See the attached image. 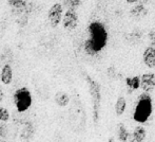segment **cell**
Segmentation results:
<instances>
[{
    "instance_id": "cell-20",
    "label": "cell",
    "mask_w": 155,
    "mask_h": 142,
    "mask_svg": "<svg viewBox=\"0 0 155 142\" xmlns=\"http://www.w3.org/2000/svg\"><path fill=\"white\" fill-rule=\"evenodd\" d=\"M148 38H149V41L151 43V46L155 45V29H151L148 33Z\"/></svg>"
},
{
    "instance_id": "cell-11",
    "label": "cell",
    "mask_w": 155,
    "mask_h": 142,
    "mask_svg": "<svg viewBox=\"0 0 155 142\" xmlns=\"http://www.w3.org/2000/svg\"><path fill=\"white\" fill-rule=\"evenodd\" d=\"M8 3L14 12H19L23 14V11L27 9V0H8Z\"/></svg>"
},
{
    "instance_id": "cell-4",
    "label": "cell",
    "mask_w": 155,
    "mask_h": 142,
    "mask_svg": "<svg viewBox=\"0 0 155 142\" xmlns=\"http://www.w3.org/2000/svg\"><path fill=\"white\" fill-rule=\"evenodd\" d=\"M14 103L18 113L28 110L32 105V95L27 87L17 89L14 93Z\"/></svg>"
},
{
    "instance_id": "cell-7",
    "label": "cell",
    "mask_w": 155,
    "mask_h": 142,
    "mask_svg": "<svg viewBox=\"0 0 155 142\" xmlns=\"http://www.w3.org/2000/svg\"><path fill=\"white\" fill-rule=\"evenodd\" d=\"M140 88L146 92H150L155 88V74L147 72L140 76Z\"/></svg>"
},
{
    "instance_id": "cell-25",
    "label": "cell",
    "mask_w": 155,
    "mask_h": 142,
    "mask_svg": "<svg viewBox=\"0 0 155 142\" xmlns=\"http://www.w3.org/2000/svg\"><path fill=\"white\" fill-rule=\"evenodd\" d=\"M1 142H4V141H1Z\"/></svg>"
},
{
    "instance_id": "cell-13",
    "label": "cell",
    "mask_w": 155,
    "mask_h": 142,
    "mask_svg": "<svg viewBox=\"0 0 155 142\" xmlns=\"http://www.w3.org/2000/svg\"><path fill=\"white\" fill-rule=\"evenodd\" d=\"M147 133L143 126H136L132 133V141L133 142H143L145 140Z\"/></svg>"
},
{
    "instance_id": "cell-6",
    "label": "cell",
    "mask_w": 155,
    "mask_h": 142,
    "mask_svg": "<svg viewBox=\"0 0 155 142\" xmlns=\"http://www.w3.org/2000/svg\"><path fill=\"white\" fill-rule=\"evenodd\" d=\"M62 26L68 31H73L78 26V14L76 10L68 9L62 18Z\"/></svg>"
},
{
    "instance_id": "cell-21",
    "label": "cell",
    "mask_w": 155,
    "mask_h": 142,
    "mask_svg": "<svg viewBox=\"0 0 155 142\" xmlns=\"http://www.w3.org/2000/svg\"><path fill=\"white\" fill-rule=\"evenodd\" d=\"M126 2L128 4H135L138 2V0H126Z\"/></svg>"
},
{
    "instance_id": "cell-16",
    "label": "cell",
    "mask_w": 155,
    "mask_h": 142,
    "mask_svg": "<svg viewBox=\"0 0 155 142\" xmlns=\"http://www.w3.org/2000/svg\"><path fill=\"white\" fill-rule=\"evenodd\" d=\"M33 134H34V127H33V124L32 123H27L22 130V135H21L22 138H25V140H29V139L33 136Z\"/></svg>"
},
{
    "instance_id": "cell-23",
    "label": "cell",
    "mask_w": 155,
    "mask_h": 142,
    "mask_svg": "<svg viewBox=\"0 0 155 142\" xmlns=\"http://www.w3.org/2000/svg\"><path fill=\"white\" fill-rule=\"evenodd\" d=\"M2 99H3V90H2V87L0 86V102L2 101Z\"/></svg>"
},
{
    "instance_id": "cell-24",
    "label": "cell",
    "mask_w": 155,
    "mask_h": 142,
    "mask_svg": "<svg viewBox=\"0 0 155 142\" xmlns=\"http://www.w3.org/2000/svg\"><path fill=\"white\" fill-rule=\"evenodd\" d=\"M108 142H115V140H114V138H113V137H111V138L109 139Z\"/></svg>"
},
{
    "instance_id": "cell-5",
    "label": "cell",
    "mask_w": 155,
    "mask_h": 142,
    "mask_svg": "<svg viewBox=\"0 0 155 142\" xmlns=\"http://www.w3.org/2000/svg\"><path fill=\"white\" fill-rule=\"evenodd\" d=\"M48 18H49L50 25L53 28H56L63 18V6L60 3H55L50 8L48 13Z\"/></svg>"
},
{
    "instance_id": "cell-14",
    "label": "cell",
    "mask_w": 155,
    "mask_h": 142,
    "mask_svg": "<svg viewBox=\"0 0 155 142\" xmlns=\"http://www.w3.org/2000/svg\"><path fill=\"white\" fill-rule=\"evenodd\" d=\"M55 102L59 107H65L70 103V97L64 91H58L55 95Z\"/></svg>"
},
{
    "instance_id": "cell-2",
    "label": "cell",
    "mask_w": 155,
    "mask_h": 142,
    "mask_svg": "<svg viewBox=\"0 0 155 142\" xmlns=\"http://www.w3.org/2000/svg\"><path fill=\"white\" fill-rule=\"evenodd\" d=\"M152 111H153L152 99L149 93L143 91L138 97V101H137L134 113H133V119L138 123H145L152 115Z\"/></svg>"
},
{
    "instance_id": "cell-9",
    "label": "cell",
    "mask_w": 155,
    "mask_h": 142,
    "mask_svg": "<svg viewBox=\"0 0 155 142\" xmlns=\"http://www.w3.org/2000/svg\"><path fill=\"white\" fill-rule=\"evenodd\" d=\"M143 64L150 69L155 68V47L149 46L145 49L143 53Z\"/></svg>"
},
{
    "instance_id": "cell-22",
    "label": "cell",
    "mask_w": 155,
    "mask_h": 142,
    "mask_svg": "<svg viewBox=\"0 0 155 142\" xmlns=\"http://www.w3.org/2000/svg\"><path fill=\"white\" fill-rule=\"evenodd\" d=\"M149 1H150V0H138V2H137V3H139V4H147Z\"/></svg>"
},
{
    "instance_id": "cell-15",
    "label": "cell",
    "mask_w": 155,
    "mask_h": 142,
    "mask_svg": "<svg viewBox=\"0 0 155 142\" xmlns=\"http://www.w3.org/2000/svg\"><path fill=\"white\" fill-rule=\"evenodd\" d=\"M127 107V101L124 97H118L116 103H115V113L117 116H121L126 110Z\"/></svg>"
},
{
    "instance_id": "cell-8",
    "label": "cell",
    "mask_w": 155,
    "mask_h": 142,
    "mask_svg": "<svg viewBox=\"0 0 155 142\" xmlns=\"http://www.w3.org/2000/svg\"><path fill=\"white\" fill-rule=\"evenodd\" d=\"M148 15V9L146 8L145 4H139L137 3V5H134L129 12V16L131 19H133L134 21H140L143 18H146V16Z\"/></svg>"
},
{
    "instance_id": "cell-18",
    "label": "cell",
    "mask_w": 155,
    "mask_h": 142,
    "mask_svg": "<svg viewBox=\"0 0 155 142\" xmlns=\"http://www.w3.org/2000/svg\"><path fill=\"white\" fill-rule=\"evenodd\" d=\"M81 3V0H63V5L67 6V9L76 10Z\"/></svg>"
},
{
    "instance_id": "cell-1",
    "label": "cell",
    "mask_w": 155,
    "mask_h": 142,
    "mask_svg": "<svg viewBox=\"0 0 155 142\" xmlns=\"http://www.w3.org/2000/svg\"><path fill=\"white\" fill-rule=\"evenodd\" d=\"M89 37L84 41V51L87 54L94 56L101 52L108 43V31L104 25L100 21H92L88 27Z\"/></svg>"
},
{
    "instance_id": "cell-19",
    "label": "cell",
    "mask_w": 155,
    "mask_h": 142,
    "mask_svg": "<svg viewBox=\"0 0 155 142\" xmlns=\"http://www.w3.org/2000/svg\"><path fill=\"white\" fill-rule=\"evenodd\" d=\"M10 119V113L6 108L3 107H0V121L2 122H6Z\"/></svg>"
},
{
    "instance_id": "cell-10",
    "label": "cell",
    "mask_w": 155,
    "mask_h": 142,
    "mask_svg": "<svg viewBox=\"0 0 155 142\" xmlns=\"http://www.w3.org/2000/svg\"><path fill=\"white\" fill-rule=\"evenodd\" d=\"M126 85L128 88V92H133L140 87V76H128L126 78Z\"/></svg>"
},
{
    "instance_id": "cell-3",
    "label": "cell",
    "mask_w": 155,
    "mask_h": 142,
    "mask_svg": "<svg viewBox=\"0 0 155 142\" xmlns=\"http://www.w3.org/2000/svg\"><path fill=\"white\" fill-rule=\"evenodd\" d=\"M86 81L89 87V92L92 98L93 105V120L97 123L99 120V111L100 103H101V92H100V86L96 81H94L90 75H86Z\"/></svg>"
},
{
    "instance_id": "cell-17",
    "label": "cell",
    "mask_w": 155,
    "mask_h": 142,
    "mask_svg": "<svg viewBox=\"0 0 155 142\" xmlns=\"http://www.w3.org/2000/svg\"><path fill=\"white\" fill-rule=\"evenodd\" d=\"M130 137V134L129 132L127 130V128L124 127V124H119L118 126V139L123 142H126Z\"/></svg>"
},
{
    "instance_id": "cell-12",
    "label": "cell",
    "mask_w": 155,
    "mask_h": 142,
    "mask_svg": "<svg viewBox=\"0 0 155 142\" xmlns=\"http://www.w3.org/2000/svg\"><path fill=\"white\" fill-rule=\"evenodd\" d=\"M0 78H1V82L3 84H10L12 82V78H13V71L12 68L8 64H5L3 66L1 70V75H0Z\"/></svg>"
}]
</instances>
